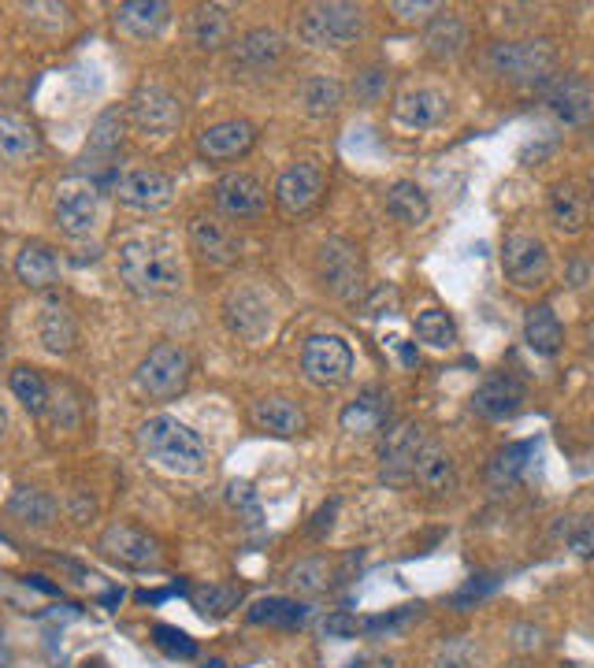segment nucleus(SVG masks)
I'll use <instances>...</instances> for the list:
<instances>
[{"instance_id": "57", "label": "nucleus", "mask_w": 594, "mask_h": 668, "mask_svg": "<svg viewBox=\"0 0 594 668\" xmlns=\"http://www.w3.org/2000/svg\"><path fill=\"white\" fill-rule=\"evenodd\" d=\"M123 598V591H112V594H104V606H115V602Z\"/></svg>"}, {"instance_id": "50", "label": "nucleus", "mask_w": 594, "mask_h": 668, "mask_svg": "<svg viewBox=\"0 0 594 668\" xmlns=\"http://www.w3.org/2000/svg\"><path fill=\"white\" fill-rule=\"evenodd\" d=\"M417 617V609H394V613H386V617H372L368 620V624H361L368 635H383V631H398V628H405L409 624V620Z\"/></svg>"}, {"instance_id": "45", "label": "nucleus", "mask_w": 594, "mask_h": 668, "mask_svg": "<svg viewBox=\"0 0 594 668\" xmlns=\"http://www.w3.org/2000/svg\"><path fill=\"white\" fill-rule=\"evenodd\" d=\"M152 643L164 650L168 657H178V661H190V657H197L194 639L186 635V631L171 628V624H152Z\"/></svg>"}, {"instance_id": "16", "label": "nucleus", "mask_w": 594, "mask_h": 668, "mask_svg": "<svg viewBox=\"0 0 594 668\" xmlns=\"http://www.w3.org/2000/svg\"><path fill=\"white\" fill-rule=\"evenodd\" d=\"M323 194V171L317 164H294L279 175L275 201L286 215H301L320 201Z\"/></svg>"}, {"instance_id": "37", "label": "nucleus", "mask_w": 594, "mask_h": 668, "mask_svg": "<svg viewBox=\"0 0 594 668\" xmlns=\"http://www.w3.org/2000/svg\"><path fill=\"white\" fill-rule=\"evenodd\" d=\"M342 101H346V89H342L338 78H331V75H312L309 83L301 86V104L309 115H335Z\"/></svg>"}, {"instance_id": "5", "label": "nucleus", "mask_w": 594, "mask_h": 668, "mask_svg": "<svg viewBox=\"0 0 594 668\" xmlns=\"http://www.w3.org/2000/svg\"><path fill=\"white\" fill-rule=\"evenodd\" d=\"M186 379H190V354L183 346H175V342H160L141 360L134 386H138V394L152 397V401H168V397L183 394Z\"/></svg>"}, {"instance_id": "33", "label": "nucleus", "mask_w": 594, "mask_h": 668, "mask_svg": "<svg viewBox=\"0 0 594 668\" xmlns=\"http://www.w3.org/2000/svg\"><path fill=\"white\" fill-rule=\"evenodd\" d=\"M38 338L49 354H67L78 338V327H75V316H71L64 305H49L38 320Z\"/></svg>"}, {"instance_id": "28", "label": "nucleus", "mask_w": 594, "mask_h": 668, "mask_svg": "<svg viewBox=\"0 0 594 668\" xmlns=\"http://www.w3.org/2000/svg\"><path fill=\"white\" fill-rule=\"evenodd\" d=\"M524 342L535 357H554L565 342V327L550 305H535L524 316Z\"/></svg>"}, {"instance_id": "53", "label": "nucleus", "mask_w": 594, "mask_h": 668, "mask_svg": "<svg viewBox=\"0 0 594 668\" xmlns=\"http://www.w3.org/2000/svg\"><path fill=\"white\" fill-rule=\"evenodd\" d=\"M512 635V646L517 650H535V646H543V628H531V624H517L509 631Z\"/></svg>"}, {"instance_id": "48", "label": "nucleus", "mask_w": 594, "mask_h": 668, "mask_svg": "<svg viewBox=\"0 0 594 668\" xmlns=\"http://www.w3.org/2000/svg\"><path fill=\"white\" fill-rule=\"evenodd\" d=\"M472 665H475V654L468 646V639H446L435 650V661H431V668H472Z\"/></svg>"}, {"instance_id": "31", "label": "nucleus", "mask_w": 594, "mask_h": 668, "mask_svg": "<svg viewBox=\"0 0 594 668\" xmlns=\"http://www.w3.org/2000/svg\"><path fill=\"white\" fill-rule=\"evenodd\" d=\"M386 212H391L398 223H405V227H420V223L431 215V201H428L424 186L409 183V178L394 183L391 194H386Z\"/></svg>"}, {"instance_id": "44", "label": "nucleus", "mask_w": 594, "mask_h": 668, "mask_svg": "<svg viewBox=\"0 0 594 668\" xmlns=\"http://www.w3.org/2000/svg\"><path fill=\"white\" fill-rule=\"evenodd\" d=\"M498 583H502V576H494V572H483V576H472L461 591L454 594V613H468V609H475L480 606L487 594L498 591Z\"/></svg>"}, {"instance_id": "63", "label": "nucleus", "mask_w": 594, "mask_h": 668, "mask_svg": "<svg viewBox=\"0 0 594 668\" xmlns=\"http://www.w3.org/2000/svg\"><path fill=\"white\" fill-rule=\"evenodd\" d=\"M591 189H594V178H591Z\"/></svg>"}, {"instance_id": "35", "label": "nucleus", "mask_w": 594, "mask_h": 668, "mask_svg": "<svg viewBox=\"0 0 594 668\" xmlns=\"http://www.w3.org/2000/svg\"><path fill=\"white\" fill-rule=\"evenodd\" d=\"M309 620V606L294 598H260L249 609V624H264V628H301Z\"/></svg>"}, {"instance_id": "26", "label": "nucleus", "mask_w": 594, "mask_h": 668, "mask_svg": "<svg viewBox=\"0 0 594 668\" xmlns=\"http://www.w3.org/2000/svg\"><path fill=\"white\" fill-rule=\"evenodd\" d=\"M253 423L260 431H268V435H279V438H294L305 431V412L297 409L294 401H286V397H260L253 405Z\"/></svg>"}, {"instance_id": "17", "label": "nucleus", "mask_w": 594, "mask_h": 668, "mask_svg": "<svg viewBox=\"0 0 594 668\" xmlns=\"http://www.w3.org/2000/svg\"><path fill=\"white\" fill-rule=\"evenodd\" d=\"M190 246L205 264L212 268H231L242 252V242L227 231V223H220L215 215H197L190 223Z\"/></svg>"}, {"instance_id": "18", "label": "nucleus", "mask_w": 594, "mask_h": 668, "mask_svg": "<svg viewBox=\"0 0 594 668\" xmlns=\"http://www.w3.org/2000/svg\"><path fill=\"white\" fill-rule=\"evenodd\" d=\"M524 386L512 375H494L472 394V412H480L483 420H512L524 409Z\"/></svg>"}, {"instance_id": "61", "label": "nucleus", "mask_w": 594, "mask_h": 668, "mask_svg": "<svg viewBox=\"0 0 594 668\" xmlns=\"http://www.w3.org/2000/svg\"><path fill=\"white\" fill-rule=\"evenodd\" d=\"M83 668H108V665H104V661H86Z\"/></svg>"}, {"instance_id": "12", "label": "nucleus", "mask_w": 594, "mask_h": 668, "mask_svg": "<svg viewBox=\"0 0 594 668\" xmlns=\"http://www.w3.org/2000/svg\"><path fill=\"white\" fill-rule=\"evenodd\" d=\"M212 194H215V209L223 215H231V220H257V215L268 209L264 186H260L253 175H242V171L223 175Z\"/></svg>"}, {"instance_id": "27", "label": "nucleus", "mask_w": 594, "mask_h": 668, "mask_svg": "<svg viewBox=\"0 0 594 668\" xmlns=\"http://www.w3.org/2000/svg\"><path fill=\"white\" fill-rule=\"evenodd\" d=\"M386 409H391V397L383 391H375V386H368L364 394H357L354 401L342 409V431H349V435H372V431L383 428L386 420Z\"/></svg>"}, {"instance_id": "22", "label": "nucleus", "mask_w": 594, "mask_h": 668, "mask_svg": "<svg viewBox=\"0 0 594 668\" xmlns=\"http://www.w3.org/2000/svg\"><path fill=\"white\" fill-rule=\"evenodd\" d=\"M168 12L171 8L160 0H131V4L115 8V26L134 41H149L168 26Z\"/></svg>"}, {"instance_id": "4", "label": "nucleus", "mask_w": 594, "mask_h": 668, "mask_svg": "<svg viewBox=\"0 0 594 668\" xmlns=\"http://www.w3.org/2000/svg\"><path fill=\"white\" fill-rule=\"evenodd\" d=\"M487 67L512 86H546L557 71V49L550 38L494 41L487 49Z\"/></svg>"}, {"instance_id": "21", "label": "nucleus", "mask_w": 594, "mask_h": 668, "mask_svg": "<svg viewBox=\"0 0 594 668\" xmlns=\"http://www.w3.org/2000/svg\"><path fill=\"white\" fill-rule=\"evenodd\" d=\"M412 480H417L420 491L428 494H449L457 486V465L454 457L446 454V446L438 442H424L417 465H412Z\"/></svg>"}, {"instance_id": "30", "label": "nucleus", "mask_w": 594, "mask_h": 668, "mask_svg": "<svg viewBox=\"0 0 594 668\" xmlns=\"http://www.w3.org/2000/svg\"><path fill=\"white\" fill-rule=\"evenodd\" d=\"M283 49H286L283 34L272 30V26H257V30H249L246 38L238 41V60L253 71H268L283 60Z\"/></svg>"}, {"instance_id": "3", "label": "nucleus", "mask_w": 594, "mask_h": 668, "mask_svg": "<svg viewBox=\"0 0 594 668\" xmlns=\"http://www.w3.org/2000/svg\"><path fill=\"white\" fill-rule=\"evenodd\" d=\"M368 34V15L361 4H309L297 15V41L309 49H349Z\"/></svg>"}, {"instance_id": "8", "label": "nucleus", "mask_w": 594, "mask_h": 668, "mask_svg": "<svg viewBox=\"0 0 594 668\" xmlns=\"http://www.w3.org/2000/svg\"><path fill=\"white\" fill-rule=\"evenodd\" d=\"M131 120L146 138H168L183 123V104H178V97L168 86L146 83L134 89L131 97Z\"/></svg>"}, {"instance_id": "42", "label": "nucleus", "mask_w": 594, "mask_h": 668, "mask_svg": "<svg viewBox=\"0 0 594 668\" xmlns=\"http://www.w3.org/2000/svg\"><path fill=\"white\" fill-rule=\"evenodd\" d=\"M12 394L20 397V405L34 417H41L45 405H49V391H45V379L34 368H15L12 372Z\"/></svg>"}, {"instance_id": "40", "label": "nucleus", "mask_w": 594, "mask_h": 668, "mask_svg": "<svg viewBox=\"0 0 594 668\" xmlns=\"http://www.w3.org/2000/svg\"><path fill=\"white\" fill-rule=\"evenodd\" d=\"M417 338L431 349H454L457 346V323L443 309H424L417 316Z\"/></svg>"}, {"instance_id": "15", "label": "nucleus", "mask_w": 594, "mask_h": 668, "mask_svg": "<svg viewBox=\"0 0 594 668\" xmlns=\"http://www.w3.org/2000/svg\"><path fill=\"white\" fill-rule=\"evenodd\" d=\"M546 104L561 123L583 126L594 120V86L580 75H561L546 89Z\"/></svg>"}, {"instance_id": "20", "label": "nucleus", "mask_w": 594, "mask_h": 668, "mask_svg": "<svg viewBox=\"0 0 594 668\" xmlns=\"http://www.w3.org/2000/svg\"><path fill=\"white\" fill-rule=\"evenodd\" d=\"M449 112V101L438 89H405L398 97V104H394V120L401 126H409V131H431V126H438L446 120Z\"/></svg>"}, {"instance_id": "32", "label": "nucleus", "mask_w": 594, "mask_h": 668, "mask_svg": "<svg viewBox=\"0 0 594 668\" xmlns=\"http://www.w3.org/2000/svg\"><path fill=\"white\" fill-rule=\"evenodd\" d=\"M190 41L197 49H223L231 41V15L220 4H201L190 15Z\"/></svg>"}, {"instance_id": "62", "label": "nucleus", "mask_w": 594, "mask_h": 668, "mask_svg": "<svg viewBox=\"0 0 594 668\" xmlns=\"http://www.w3.org/2000/svg\"><path fill=\"white\" fill-rule=\"evenodd\" d=\"M0 368H4V349H0Z\"/></svg>"}, {"instance_id": "14", "label": "nucleus", "mask_w": 594, "mask_h": 668, "mask_svg": "<svg viewBox=\"0 0 594 668\" xmlns=\"http://www.w3.org/2000/svg\"><path fill=\"white\" fill-rule=\"evenodd\" d=\"M420 449H424V431L417 423H401L383 442V483L405 486L412 483V465H417Z\"/></svg>"}, {"instance_id": "59", "label": "nucleus", "mask_w": 594, "mask_h": 668, "mask_svg": "<svg viewBox=\"0 0 594 668\" xmlns=\"http://www.w3.org/2000/svg\"><path fill=\"white\" fill-rule=\"evenodd\" d=\"M4 428H8V417H4V409H0V438H4Z\"/></svg>"}, {"instance_id": "43", "label": "nucleus", "mask_w": 594, "mask_h": 668, "mask_svg": "<svg viewBox=\"0 0 594 668\" xmlns=\"http://www.w3.org/2000/svg\"><path fill=\"white\" fill-rule=\"evenodd\" d=\"M557 535L576 557H594V517H565L557 523Z\"/></svg>"}, {"instance_id": "24", "label": "nucleus", "mask_w": 594, "mask_h": 668, "mask_svg": "<svg viewBox=\"0 0 594 668\" xmlns=\"http://www.w3.org/2000/svg\"><path fill=\"white\" fill-rule=\"evenodd\" d=\"M41 152V138L23 115L0 112V164H26Z\"/></svg>"}, {"instance_id": "60", "label": "nucleus", "mask_w": 594, "mask_h": 668, "mask_svg": "<svg viewBox=\"0 0 594 668\" xmlns=\"http://www.w3.org/2000/svg\"><path fill=\"white\" fill-rule=\"evenodd\" d=\"M587 346H591V354H594V323L587 327Z\"/></svg>"}, {"instance_id": "55", "label": "nucleus", "mask_w": 594, "mask_h": 668, "mask_svg": "<svg viewBox=\"0 0 594 668\" xmlns=\"http://www.w3.org/2000/svg\"><path fill=\"white\" fill-rule=\"evenodd\" d=\"M335 512H338L335 502H331L327 509H320V512H317V523H312V531H317V535H323V531L331 528V517H335Z\"/></svg>"}, {"instance_id": "51", "label": "nucleus", "mask_w": 594, "mask_h": 668, "mask_svg": "<svg viewBox=\"0 0 594 668\" xmlns=\"http://www.w3.org/2000/svg\"><path fill=\"white\" fill-rule=\"evenodd\" d=\"M231 505H234V509H238V512H246L253 528L260 523V505H257V494L249 491L246 483H231Z\"/></svg>"}, {"instance_id": "36", "label": "nucleus", "mask_w": 594, "mask_h": 668, "mask_svg": "<svg viewBox=\"0 0 594 668\" xmlns=\"http://www.w3.org/2000/svg\"><path fill=\"white\" fill-rule=\"evenodd\" d=\"M531 454H535V442H509V446H502L498 454L491 457V468H487L491 486H512V483H517L520 475H524Z\"/></svg>"}, {"instance_id": "47", "label": "nucleus", "mask_w": 594, "mask_h": 668, "mask_svg": "<svg viewBox=\"0 0 594 668\" xmlns=\"http://www.w3.org/2000/svg\"><path fill=\"white\" fill-rule=\"evenodd\" d=\"M290 586H294L297 594H320L323 586H327V565H323L320 557L294 565L290 568Z\"/></svg>"}, {"instance_id": "39", "label": "nucleus", "mask_w": 594, "mask_h": 668, "mask_svg": "<svg viewBox=\"0 0 594 668\" xmlns=\"http://www.w3.org/2000/svg\"><path fill=\"white\" fill-rule=\"evenodd\" d=\"M238 602H242V591L234 583H209V586H201V591H194L197 613L209 620H223L227 613L238 609Z\"/></svg>"}, {"instance_id": "11", "label": "nucleus", "mask_w": 594, "mask_h": 668, "mask_svg": "<svg viewBox=\"0 0 594 668\" xmlns=\"http://www.w3.org/2000/svg\"><path fill=\"white\" fill-rule=\"evenodd\" d=\"M320 279L342 301H354L361 294V252L346 238H331L320 249Z\"/></svg>"}, {"instance_id": "9", "label": "nucleus", "mask_w": 594, "mask_h": 668, "mask_svg": "<svg viewBox=\"0 0 594 668\" xmlns=\"http://www.w3.org/2000/svg\"><path fill=\"white\" fill-rule=\"evenodd\" d=\"M57 223L67 238H89L101 223V194L86 178H71L57 189Z\"/></svg>"}, {"instance_id": "29", "label": "nucleus", "mask_w": 594, "mask_h": 668, "mask_svg": "<svg viewBox=\"0 0 594 668\" xmlns=\"http://www.w3.org/2000/svg\"><path fill=\"white\" fill-rule=\"evenodd\" d=\"M15 275L30 290H49L60 279V257L49 246H41V242H30V246H23L20 260H15Z\"/></svg>"}, {"instance_id": "34", "label": "nucleus", "mask_w": 594, "mask_h": 668, "mask_svg": "<svg viewBox=\"0 0 594 668\" xmlns=\"http://www.w3.org/2000/svg\"><path fill=\"white\" fill-rule=\"evenodd\" d=\"M8 512L20 523H34V528H49L57 520V502L49 498L38 486H20V491L8 498Z\"/></svg>"}, {"instance_id": "7", "label": "nucleus", "mask_w": 594, "mask_h": 668, "mask_svg": "<svg viewBox=\"0 0 594 668\" xmlns=\"http://www.w3.org/2000/svg\"><path fill=\"white\" fill-rule=\"evenodd\" d=\"M502 272L517 290H535L550 275V249H546L543 238L528 231L509 234L506 246H502Z\"/></svg>"}, {"instance_id": "46", "label": "nucleus", "mask_w": 594, "mask_h": 668, "mask_svg": "<svg viewBox=\"0 0 594 668\" xmlns=\"http://www.w3.org/2000/svg\"><path fill=\"white\" fill-rule=\"evenodd\" d=\"M391 89V71L386 67H364L361 75L354 78V97L361 104H380Z\"/></svg>"}, {"instance_id": "6", "label": "nucleus", "mask_w": 594, "mask_h": 668, "mask_svg": "<svg viewBox=\"0 0 594 668\" xmlns=\"http://www.w3.org/2000/svg\"><path fill=\"white\" fill-rule=\"evenodd\" d=\"M301 372L317 386H342L354 375V349L338 334H312L301 349Z\"/></svg>"}, {"instance_id": "52", "label": "nucleus", "mask_w": 594, "mask_h": 668, "mask_svg": "<svg viewBox=\"0 0 594 668\" xmlns=\"http://www.w3.org/2000/svg\"><path fill=\"white\" fill-rule=\"evenodd\" d=\"M391 12L398 15V20H405V23H412V20H428V15H435L438 12V4L435 0H420V4H391Z\"/></svg>"}, {"instance_id": "38", "label": "nucleus", "mask_w": 594, "mask_h": 668, "mask_svg": "<svg viewBox=\"0 0 594 668\" xmlns=\"http://www.w3.org/2000/svg\"><path fill=\"white\" fill-rule=\"evenodd\" d=\"M227 323L238 334H246V338H253V334L264 331L268 323V305L260 301L257 294H238L227 301Z\"/></svg>"}, {"instance_id": "19", "label": "nucleus", "mask_w": 594, "mask_h": 668, "mask_svg": "<svg viewBox=\"0 0 594 668\" xmlns=\"http://www.w3.org/2000/svg\"><path fill=\"white\" fill-rule=\"evenodd\" d=\"M101 549L112 561L131 565V568H146L160 557L157 539H149L146 531H138V528H127V523H112L101 535Z\"/></svg>"}, {"instance_id": "49", "label": "nucleus", "mask_w": 594, "mask_h": 668, "mask_svg": "<svg viewBox=\"0 0 594 668\" xmlns=\"http://www.w3.org/2000/svg\"><path fill=\"white\" fill-rule=\"evenodd\" d=\"M320 631L327 639H357V631H361V620L354 617V613H327L323 617Z\"/></svg>"}, {"instance_id": "1", "label": "nucleus", "mask_w": 594, "mask_h": 668, "mask_svg": "<svg viewBox=\"0 0 594 668\" xmlns=\"http://www.w3.org/2000/svg\"><path fill=\"white\" fill-rule=\"evenodd\" d=\"M120 279L138 297H168L183 290L186 272L168 238H131L120 249Z\"/></svg>"}, {"instance_id": "10", "label": "nucleus", "mask_w": 594, "mask_h": 668, "mask_svg": "<svg viewBox=\"0 0 594 668\" xmlns=\"http://www.w3.org/2000/svg\"><path fill=\"white\" fill-rule=\"evenodd\" d=\"M115 197H120V205H127L134 212H160L175 201V183H171V175H164V171L138 168L115 178Z\"/></svg>"}, {"instance_id": "41", "label": "nucleus", "mask_w": 594, "mask_h": 668, "mask_svg": "<svg viewBox=\"0 0 594 668\" xmlns=\"http://www.w3.org/2000/svg\"><path fill=\"white\" fill-rule=\"evenodd\" d=\"M123 146V112L120 108H108L101 120L94 123V131H89V146L86 152H94V157H115Z\"/></svg>"}, {"instance_id": "56", "label": "nucleus", "mask_w": 594, "mask_h": 668, "mask_svg": "<svg viewBox=\"0 0 594 668\" xmlns=\"http://www.w3.org/2000/svg\"><path fill=\"white\" fill-rule=\"evenodd\" d=\"M26 586H34V591H41V594H60V586L49 583L45 576H26Z\"/></svg>"}, {"instance_id": "58", "label": "nucleus", "mask_w": 594, "mask_h": 668, "mask_svg": "<svg viewBox=\"0 0 594 668\" xmlns=\"http://www.w3.org/2000/svg\"><path fill=\"white\" fill-rule=\"evenodd\" d=\"M0 668H8V646H4V635H0Z\"/></svg>"}, {"instance_id": "54", "label": "nucleus", "mask_w": 594, "mask_h": 668, "mask_svg": "<svg viewBox=\"0 0 594 668\" xmlns=\"http://www.w3.org/2000/svg\"><path fill=\"white\" fill-rule=\"evenodd\" d=\"M171 594H186V586H183V583H175V586H171V591H141V594H138V602H152V606H157V602L171 598Z\"/></svg>"}, {"instance_id": "25", "label": "nucleus", "mask_w": 594, "mask_h": 668, "mask_svg": "<svg viewBox=\"0 0 594 668\" xmlns=\"http://www.w3.org/2000/svg\"><path fill=\"white\" fill-rule=\"evenodd\" d=\"M468 41H472V34H468V23L461 20V15H454V12L435 15V20L428 23V30H424V49L435 60L465 57Z\"/></svg>"}, {"instance_id": "2", "label": "nucleus", "mask_w": 594, "mask_h": 668, "mask_svg": "<svg viewBox=\"0 0 594 668\" xmlns=\"http://www.w3.org/2000/svg\"><path fill=\"white\" fill-rule=\"evenodd\" d=\"M138 449L152 468L168 475H197L209 460V449L197 431L175 417H149L138 428Z\"/></svg>"}, {"instance_id": "23", "label": "nucleus", "mask_w": 594, "mask_h": 668, "mask_svg": "<svg viewBox=\"0 0 594 668\" xmlns=\"http://www.w3.org/2000/svg\"><path fill=\"white\" fill-rule=\"evenodd\" d=\"M546 215H550L554 231L561 234H583L587 227V197L580 194L576 183H557L550 189V201H546Z\"/></svg>"}, {"instance_id": "13", "label": "nucleus", "mask_w": 594, "mask_h": 668, "mask_svg": "<svg viewBox=\"0 0 594 668\" xmlns=\"http://www.w3.org/2000/svg\"><path fill=\"white\" fill-rule=\"evenodd\" d=\"M253 141H257V126L249 120H223L209 126V131H201L197 152L205 160H212V164H227V160L246 157L253 149Z\"/></svg>"}]
</instances>
